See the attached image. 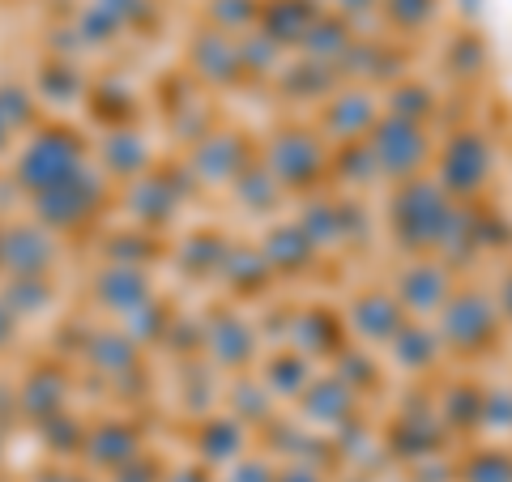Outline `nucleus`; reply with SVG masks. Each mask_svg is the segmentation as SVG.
Masks as SVG:
<instances>
[{"instance_id": "obj_7", "label": "nucleus", "mask_w": 512, "mask_h": 482, "mask_svg": "<svg viewBox=\"0 0 512 482\" xmlns=\"http://www.w3.org/2000/svg\"><path fill=\"white\" fill-rule=\"evenodd\" d=\"M244 171H248V141L239 133H210L192 150V180L210 188L235 184Z\"/></svg>"}, {"instance_id": "obj_3", "label": "nucleus", "mask_w": 512, "mask_h": 482, "mask_svg": "<svg viewBox=\"0 0 512 482\" xmlns=\"http://www.w3.org/2000/svg\"><path fill=\"white\" fill-rule=\"evenodd\" d=\"M265 171L278 188H308L325 171V146L303 128H282L265 146Z\"/></svg>"}, {"instance_id": "obj_25", "label": "nucleus", "mask_w": 512, "mask_h": 482, "mask_svg": "<svg viewBox=\"0 0 512 482\" xmlns=\"http://www.w3.org/2000/svg\"><path fill=\"white\" fill-rule=\"evenodd\" d=\"M13 337H18V312H13L9 303L0 299V355L13 346Z\"/></svg>"}, {"instance_id": "obj_16", "label": "nucleus", "mask_w": 512, "mask_h": 482, "mask_svg": "<svg viewBox=\"0 0 512 482\" xmlns=\"http://www.w3.org/2000/svg\"><path fill=\"white\" fill-rule=\"evenodd\" d=\"M350 320H355L359 337H367V342H393V337L402 333V308H397L389 295H363V299H355V312H350Z\"/></svg>"}, {"instance_id": "obj_12", "label": "nucleus", "mask_w": 512, "mask_h": 482, "mask_svg": "<svg viewBox=\"0 0 512 482\" xmlns=\"http://www.w3.org/2000/svg\"><path fill=\"white\" fill-rule=\"evenodd\" d=\"M64 393H69V380L64 372H52V367H39V372H30L18 393H13V406H18L26 419H56L64 414Z\"/></svg>"}, {"instance_id": "obj_9", "label": "nucleus", "mask_w": 512, "mask_h": 482, "mask_svg": "<svg viewBox=\"0 0 512 482\" xmlns=\"http://www.w3.org/2000/svg\"><path fill=\"white\" fill-rule=\"evenodd\" d=\"M94 299L116 316H133L154 299V286L137 265H107L99 278H94Z\"/></svg>"}, {"instance_id": "obj_22", "label": "nucleus", "mask_w": 512, "mask_h": 482, "mask_svg": "<svg viewBox=\"0 0 512 482\" xmlns=\"http://www.w3.org/2000/svg\"><path fill=\"white\" fill-rule=\"evenodd\" d=\"M39 103L30 99V90H22L18 82H0V116L13 124V133H35L39 128Z\"/></svg>"}, {"instance_id": "obj_18", "label": "nucleus", "mask_w": 512, "mask_h": 482, "mask_svg": "<svg viewBox=\"0 0 512 482\" xmlns=\"http://www.w3.org/2000/svg\"><path fill=\"white\" fill-rule=\"evenodd\" d=\"M491 312H487V303H478V299H457L453 303V312H448V342H457V346H474V342H483L487 329H491Z\"/></svg>"}, {"instance_id": "obj_8", "label": "nucleus", "mask_w": 512, "mask_h": 482, "mask_svg": "<svg viewBox=\"0 0 512 482\" xmlns=\"http://www.w3.org/2000/svg\"><path fill=\"white\" fill-rule=\"evenodd\" d=\"M188 64H192V73L210 86H231V82H239V73H244L239 43L231 35H222V30H201L188 52Z\"/></svg>"}, {"instance_id": "obj_11", "label": "nucleus", "mask_w": 512, "mask_h": 482, "mask_svg": "<svg viewBox=\"0 0 512 482\" xmlns=\"http://www.w3.org/2000/svg\"><path fill=\"white\" fill-rule=\"evenodd\" d=\"M483 175H487V146H483V137L461 133V137L448 141V150L440 158V180H444V188L470 192V188L483 184Z\"/></svg>"}, {"instance_id": "obj_13", "label": "nucleus", "mask_w": 512, "mask_h": 482, "mask_svg": "<svg viewBox=\"0 0 512 482\" xmlns=\"http://www.w3.org/2000/svg\"><path fill=\"white\" fill-rule=\"evenodd\" d=\"M205 346L214 350V359L222 367H248L252 363V346H256V333L244 316L235 312H218L210 316V329H205Z\"/></svg>"}, {"instance_id": "obj_23", "label": "nucleus", "mask_w": 512, "mask_h": 482, "mask_svg": "<svg viewBox=\"0 0 512 482\" xmlns=\"http://www.w3.org/2000/svg\"><path fill=\"white\" fill-rule=\"evenodd\" d=\"M384 13L397 30H419L436 13V0H384Z\"/></svg>"}, {"instance_id": "obj_17", "label": "nucleus", "mask_w": 512, "mask_h": 482, "mask_svg": "<svg viewBox=\"0 0 512 482\" xmlns=\"http://www.w3.org/2000/svg\"><path fill=\"white\" fill-rule=\"evenodd\" d=\"M82 448H86L94 461H107V465H116V461H120V465H128V461L137 457V436H133V427H128V423H116V419H111V423L90 427Z\"/></svg>"}, {"instance_id": "obj_5", "label": "nucleus", "mask_w": 512, "mask_h": 482, "mask_svg": "<svg viewBox=\"0 0 512 482\" xmlns=\"http://www.w3.org/2000/svg\"><path fill=\"white\" fill-rule=\"evenodd\" d=\"M56 269V231L43 222H18L0 231V273L5 278H47Z\"/></svg>"}, {"instance_id": "obj_19", "label": "nucleus", "mask_w": 512, "mask_h": 482, "mask_svg": "<svg viewBox=\"0 0 512 482\" xmlns=\"http://www.w3.org/2000/svg\"><path fill=\"white\" fill-rule=\"evenodd\" d=\"M0 299L18 312V320L22 316H39V312H47V303H52V282L47 278H5Z\"/></svg>"}, {"instance_id": "obj_14", "label": "nucleus", "mask_w": 512, "mask_h": 482, "mask_svg": "<svg viewBox=\"0 0 512 482\" xmlns=\"http://www.w3.org/2000/svg\"><path fill=\"white\" fill-rule=\"evenodd\" d=\"M99 171L107 180H141V175L150 171V150L146 141L137 133H128V128H116L107 141H103V163Z\"/></svg>"}, {"instance_id": "obj_4", "label": "nucleus", "mask_w": 512, "mask_h": 482, "mask_svg": "<svg viewBox=\"0 0 512 482\" xmlns=\"http://www.w3.org/2000/svg\"><path fill=\"white\" fill-rule=\"evenodd\" d=\"M393 227L402 235L406 248H431L448 227L444 197L423 180H406L393 205Z\"/></svg>"}, {"instance_id": "obj_6", "label": "nucleus", "mask_w": 512, "mask_h": 482, "mask_svg": "<svg viewBox=\"0 0 512 482\" xmlns=\"http://www.w3.org/2000/svg\"><path fill=\"white\" fill-rule=\"evenodd\" d=\"M367 154L372 163L393 175V180H414V171L423 167L427 158V141H423V128L410 124V120H384L372 128V141H367Z\"/></svg>"}, {"instance_id": "obj_10", "label": "nucleus", "mask_w": 512, "mask_h": 482, "mask_svg": "<svg viewBox=\"0 0 512 482\" xmlns=\"http://www.w3.org/2000/svg\"><path fill=\"white\" fill-rule=\"evenodd\" d=\"M316 22H320L316 0H261V18H256L261 35L274 47L303 43Z\"/></svg>"}, {"instance_id": "obj_21", "label": "nucleus", "mask_w": 512, "mask_h": 482, "mask_svg": "<svg viewBox=\"0 0 512 482\" xmlns=\"http://www.w3.org/2000/svg\"><path fill=\"white\" fill-rule=\"evenodd\" d=\"M256 18H261V0H205V22L222 35H235Z\"/></svg>"}, {"instance_id": "obj_1", "label": "nucleus", "mask_w": 512, "mask_h": 482, "mask_svg": "<svg viewBox=\"0 0 512 482\" xmlns=\"http://www.w3.org/2000/svg\"><path fill=\"white\" fill-rule=\"evenodd\" d=\"M86 167V141L69 124H39L35 133H26L18 158H13V188H22L26 197L64 184L69 175Z\"/></svg>"}, {"instance_id": "obj_2", "label": "nucleus", "mask_w": 512, "mask_h": 482, "mask_svg": "<svg viewBox=\"0 0 512 482\" xmlns=\"http://www.w3.org/2000/svg\"><path fill=\"white\" fill-rule=\"evenodd\" d=\"M107 201V175L99 167H82L77 175H69L64 184L30 197V210H35V222H43L47 231H77L99 214V205Z\"/></svg>"}, {"instance_id": "obj_20", "label": "nucleus", "mask_w": 512, "mask_h": 482, "mask_svg": "<svg viewBox=\"0 0 512 482\" xmlns=\"http://www.w3.org/2000/svg\"><path fill=\"white\" fill-rule=\"evenodd\" d=\"M90 363L103 367V372H111V376H120L137 363V342L133 337H120V333H99L90 342Z\"/></svg>"}, {"instance_id": "obj_24", "label": "nucleus", "mask_w": 512, "mask_h": 482, "mask_svg": "<svg viewBox=\"0 0 512 482\" xmlns=\"http://www.w3.org/2000/svg\"><path fill=\"white\" fill-rule=\"evenodd\" d=\"M239 440H244V431H239V423L235 419H222V414H218V419H210V423H205V431H201V448H205V457H231L227 453V448H222V444H239Z\"/></svg>"}, {"instance_id": "obj_26", "label": "nucleus", "mask_w": 512, "mask_h": 482, "mask_svg": "<svg viewBox=\"0 0 512 482\" xmlns=\"http://www.w3.org/2000/svg\"><path fill=\"white\" fill-rule=\"evenodd\" d=\"M9 146H13V124L0 116V154H9Z\"/></svg>"}, {"instance_id": "obj_15", "label": "nucleus", "mask_w": 512, "mask_h": 482, "mask_svg": "<svg viewBox=\"0 0 512 482\" xmlns=\"http://www.w3.org/2000/svg\"><path fill=\"white\" fill-rule=\"evenodd\" d=\"M137 218L146 222H167L175 214V205H180V188H175L171 175L163 171H146L141 180H133V197H128Z\"/></svg>"}, {"instance_id": "obj_27", "label": "nucleus", "mask_w": 512, "mask_h": 482, "mask_svg": "<svg viewBox=\"0 0 512 482\" xmlns=\"http://www.w3.org/2000/svg\"><path fill=\"white\" fill-rule=\"evenodd\" d=\"M338 5L346 13H355V9H372V5H384V0H338Z\"/></svg>"}]
</instances>
